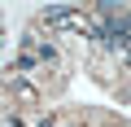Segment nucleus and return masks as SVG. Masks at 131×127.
<instances>
[{"mask_svg":"<svg viewBox=\"0 0 131 127\" xmlns=\"http://www.w3.org/2000/svg\"><path fill=\"white\" fill-rule=\"evenodd\" d=\"M9 83H13V92H18V101H26V105H35V101H39V92H35V88H31V83H26L22 75H9Z\"/></svg>","mask_w":131,"mask_h":127,"instance_id":"obj_1","label":"nucleus"}]
</instances>
